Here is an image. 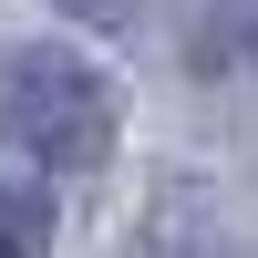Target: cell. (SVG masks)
Wrapping results in <instances>:
<instances>
[{
  "instance_id": "obj_1",
  "label": "cell",
  "mask_w": 258,
  "mask_h": 258,
  "mask_svg": "<svg viewBox=\"0 0 258 258\" xmlns=\"http://www.w3.org/2000/svg\"><path fill=\"white\" fill-rule=\"evenodd\" d=\"M114 83L62 41H0V145H21L52 176H93L114 155Z\"/></svg>"
},
{
  "instance_id": "obj_2",
  "label": "cell",
  "mask_w": 258,
  "mask_h": 258,
  "mask_svg": "<svg viewBox=\"0 0 258 258\" xmlns=\"http://www.w3.org/2000/svg\"><path fill=\"white\" fill-rule=\"evenodd\" d=\"M135 258H238V238H227L197 197H165L155 217L135 227Z\"/></svg>"
},
{
  "instance_id": "obj_4",
  "label": "cell",
  "mask_w": 258,
  "mask_h": 258,
  "mask_svg": "<svg viewBox=\"0 0 258 258\" xmlns=\"http://www.w3.org/2000/svg\"><path fill=\"white\" fill-rule=\"evenodd\" d=\"M52 248V197L41 186H0V258H41Z\"/></svg>"
},
{
  "instance_id": "obj_3",
  "label": "cell",
  "mask_w": 258,
  "mask_h": 258,
  "mask_svg": "<svg viewBox=\"0 0 258 258\" xmlns=\"http://www.w3.org/2000/svg\"><path fill=\"white\" fill-rule=\"evenodd\" d=\"M197 52L258 73V0H197Z\"/></svg>"
},
{
  "instance_id": "obj_5",
  "label": "cell",
  "mask_w": 258,
  "mask_h": 258,
  "mask_svg": "<svg viewBox=\"0 0 258 258\" xmlns=\"http://www.w3.org/2000/svg\"><path fill=\"white\" fill-rule=\"evenodd\" d=\"M62 11H83V21H124V0H62Z\"/></svg>"
}]
</instances>
